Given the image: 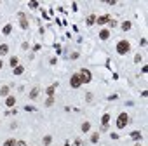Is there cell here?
<instances>
[{
	"instance_id": "cell-1",
	"label": "cell",
	"mask_w": 148,
	"mask_h": 146,
	"mask_svg": "<svg viewBox=\"0 0 148 146\" xmlns=\"http://www.w3.org/2000/svg\"><path fill=\"white\" fill-rule=\"evenodd\" d=\"M129 51H131V44H129L127 40H120L119 44H117V52H119L120 56L129 54Z\"/></svg>"
},
{
	"instance_id": "cell-2",
	"label": "cell",
	"mask_w": 148,
	"mask_h": 146,
	"mask_svg": "<svg viewBox=\"0 0 148 146\" xmlns=\"http://www.w3.org/2000/svg\"><path fill=\"white\" fill-rule=\"evenodd\" d=\"M79 77H80V82H82V84H89V82L92 80L91 71H89V70H86V68H82V70H80Z\"/></svg>"
},
{
	"instance_id": "cell-3",
	"label": "cell",
	"mask_w": 148,
	"mask_h": 146,
	"mask_svg": "<svg viewBox=\"0 0 148 146\" xmlns=\"http://www.w3.org/2000/svg\"><path fill=\"white\" fill-rule=\"evenodd\" d=\"M127 123H129V115H127V113H120L119 118H117V127H119V129H124Z\"/></svg>"
},
{
	"instance_id": "cell-4",
	"label": "cell",
	"mask_w": 148,
	"mask_h": 146,
	"mask_svg": "<svg viewBox=\"0 0 148 146\" xmlns=\"http://www.w3.org/2000/svg\"><path fill=\"white\" fill-rule=\"evenodd\" d=\"M70 85H72L73 89H77V87H80V85H82L79 73H75V75H72V78H70Z\"/></svg>"
},
{
	"instance_id": "cell-5",
	"label": "cell",
	"mask_w": 148,
	"mask_h": 146,
	"mask_svg": "<svg viewBox=\"0 0 148 146\" xmlns=\"http://www.w3.org/2000/svg\"><path fill=\"white\" fill-rule=\"evenodd\" d=\"M17 18H19V21H21V28L23 30H28V19H26V16H24L23 12H19V14H17Z\"/></svg>"
},
{
	"instance_id": "cell-6",
	"label": "cell",
	"mask_w": 148,
	"mask_h": 146,
	"mask_svg": "<svg viewBox=\"0 0 148 146\" xmlns=\"http://www.w3.org/2000/svg\"><path fill=\"white\" fill-rule=\"evenodd\" d=\"M57 89V84H52V85H49V87L46 89V94L49 96V98H54V92H56Z\"/></svg>"
},
{
	"instance_id": "cell-7",
	"label": "cell",
	"mask_w": 148,
	"mask_h": 146,
	"mask_svg": "<svg viewBox=\"0 0 148 146\" xmlns=\"http://www.w3.org/2000/svg\"><path fill=\"white\" fill-rule=\"evenodd\" d=\"M110 21V16L108 14H105V16H99V18H96V23L98 24H105V23H108Z\"/></svg>"
},
{
	"instance_id": "cell-8",
	"label": "cell",
	"mask_w": 148,
	"mask_h": 146,
	"mask_svg": "<svg viewBox=\"0 0 148 146\" xmlns=\"http://www.w3.org/2000/svg\"><path fill=\"white\" fill-rule=\"evenodd\" d=\"M14 105H16V98H14V96H7V99H5V106L12 108Z\"/></svg>"
},
{
	"instance_id": "cell-9",
	"label": "cell",
	"mask_w": 148,
	"mask_h": 146,
	"mask_svg": "<svg viewBox=\"0 0 148 146\" xmlns=\"http://www.w3.org/2000/svg\"><path fill=\"white\" fill-rule=\"evenodd\" d=\"M99 38H101V40H108L110 38V31L108 30H101V31H99Z\"/></svg>"
},
{
	"instance_id": "cell-10",
	"label": "cell",
	"mask_w": 148,
	"mask_h": 146,
	"mask_svg": "<svg viewBox=\"0 0 148 146\" xmlns=\"http://www.w3.org/2000/svg\"><path fill=\"white\" fill-rule=\"evenodd\" d=\"M141 130H132V132H131V137H132V139H136V141H139V139H141Z\"/></svg>"
},
{
	"instance_id": "cell-11",
	"label": "cell",
	"mask_w": 148,
	"mask_h": 146,
	"mask_svg": "<svg viewBox=\"0 0 148 146\" xmlns=\"http://www.w3.org/2000/svg\"><path fill=\"white\" fill-rule=\"evenodd\" d=\"M7 52H9V45L7 44H2L0 45V56H5Z\"/></svg>"
},
{
	"instance_id": "cell-12",
	"label": "cell",
	"mask_w": 148,
	"mask_h": 146,
	"mask_svg": "<svg viewBox=\"0 0 148 146\" xmlns=\"http://www.w3.org/2000/svg\"><path fill=\"white\" fill-rule=\"evenodd\" d=\"M101 123L105 125V127H106V125L110 123V115H108V113H105V115L101 117Z\"/></svg>"
},
{
	"instance_id": "cell-13",
	"label": "cell",
	"mask_w": 148,
	"mask_h": 146,
	"mask_svg": "<svg viewBox=\"0 0 148 146\" xmlns=\"http://www.w3.org/2000/svg\"><path fill=\"white\" fill-rule=\"evenodd\" d=\"M23 71H24V68L21 66V64H19V66H16V68H12V73H14V75H21Z\"/></svg>"
},
{
	"instance_id": "cell-14",
	"label": "cell",
	"mask_w": 148,
	"mask_h": 146,
	"mask_svg": "<svg viewBox=\"0 0 148 146\" xmlns=\"http://www.w3.org/2000/svg\"><path fill=\"white\" fill-rule=\"evenodd\" d=\"M11 31H12V24H5L4 30H2V33H4V35H11Z\"/></svg>"
},
{
	"instance_id": "cell-15",
	"label": "cell",
	"mask_w": 148,
	"mask_h": 146,
	"mask_svg": "<svg viewBox=\"0 0 148 146\" xmlns=\"http://www.w3.org/2000/svg\"><path fill=\"white\" fill-rule=\"evenodd\" d=\"M11 66H12V68L19 66V59H17V56H12V58H11Z\"/></svg>"
},
{
	"instance_id": "cell-16",
	"label": "cell",
	"mask_w": 148,
	"mask_h": 146,
	"mask_svg": "<svg viewBox=\"0 0 148 146\" xmlns=\"http://www.w3.org/2000/svg\"><path fill=\"white\" fill-rule=\"evenodd\" d=\"M94 23H96V16H94V14H91V16L87 18V26H92Z\"/></svg>"
},
{
	"instance_id": "cell-17",
	"label": "cell",
	"mask_w": 148,
	"mask_h": 146,
	"mask_svg": "<svg viewBox=\"0 0 148 146\" xmlns=\"http://www.w3.org/2000/svg\"><path fill=\"white\" fill-rule=\"evenodd\" d=\"M37 96H38V89L35 87V89H31V91H30V99H35Z\"/></svg>"
},
{
	"instance_id": "cell-18",
	"label": "cell",
	"mask_w": 148,
	"mask_h": 146,
	"mask_svg": "<svg viewBox=\"0 0 148 146\" xmlns=\"http://www.w3.org/2000/svg\"><path fill=\"white\" fill-rule=\"evenodd\" d=\"M80 129H82V132H89V129H91V123H89V122H84Z\"/></svg>"
},
{
	"instance_id": "cell-19",
	"label": "cell",
	"mask_w": 148,
	"mask_h": 146,
	"mask_svg": "<svg viewBox=\"0 0 148 146\" xmlns=\"http://www.w3.org/2000/svg\"><path fill=\"white\" fill-rule=\"evenodd\" d=\"M0 96H5V98L9 96V87H7V85H4V87L0 89Z\"/></svg>"
},
{
	"instance_id": "cell-20",
	"label": "cell",
	"mask_w": 148,
	"mask_h": 146,
	"mask_svg": "<svg viewBox=\"0 0 148 146\" xmlns=\"http://www.w3.org/2000/svg\"><path fill=\"white\" fill-rule=\"evenodd\" d=\"M98 141H99V132H94V134L91 136V143H94V144H96Z\"/></svg>"
},
{
	"instance_id": "cell-21",
	"label": "cell",
	"mask_w": 148,
	"mask_h": 146,
	"mask_svg": "<svg viewBox=\"0 0 148 146\" xmlns=\"http://www.w3.org/2000/svg\"><path fill=\"white\" fill-rule=\"evenodd\" d=\"M4 146H16V139H7L4 143Z\"/></svg>"
},
{
	"instance_id": "cell-22",
	"label": "cell",
	"mask_w": 148,
	"mask_h": 146,
	"mask_svg": "<svg viewBox=\"0 0 148 146\" xmlns=\"http://www.w3.org/2000/svg\"><path fill=\"white\" fill-rule=\"evenodd\" d=\"M122 30H124V31H127V30H131V23H129V21H125V23H122Z\"/></svg>"
},
{
	"instance_id": "cell-23",
	"label": "cell",
	"mask_w": 148,
	"mask_h": 146,
	"mask_svg": "<svg viewBox=\"0 0 148 146\" xmlns=\"http://www.w3.org/2000/svg\"><path fill=\"white\" fill-rule=\"evenodd\" d=\"M51 141H52V137H51V136H46V137H44V144H46V146H49V144H51Z\"/></svg>"
},
{
	"instance_id": "cell-24",
	"label": "cell",
	"mask_w": 148,
	"mask_h": 146,
	"mask_svg": "<svg viewBox=\"0 0 148 146\" xmlns=\"http://www.w3.org/2000/svg\"><path fill=\"white\" fill-rule=\"evenodd\" d=\"M52 105H54V98H49V99L46 101V106L49 108V106H52Z\"/></svg>"
},
{
	"instance_id": "cell-25",
	"label": "cell",
	"mask_w": 148,
	"mask_h": 146,
	"mask_svg": "<svg viewBox=\"0 0 148 146\" xmlns=\"http://www.w3.org/2000/svg\"><path fill=\"white\" fill-rule=\"evenodd\" d=\"M108 24H110V26H112V28H115V26H117V21H115V19H112V18H110Z\"/></svg>"
},
{
	"instance_id": "cell-26",
	"label": "cell",
	"mask_w": 148,
	"mask_h": 146,
	"mask_svg": "<svg viewBox=\"0 0 148 146\" xmlns=\"http://www.w3.org/2000/svg\"><path fill=\"white\" fill-rule=\"evenodd\" d=\"M134 63H141V54H136L134 56Z\"/></svg>"
},
{
	"instance_id": "cell-27",
	"label": "cell",
	"mask_w": 148,
	"mask_h": 146,
	"mask_svg": "<svg viewBox=\"0 0 148 146\" xmlns=\"http://www.w3.org/2000/svg\"><path fill=\"white\" fill-rule=\"evenodd\" d=\"M28 5H30V7H31V9H37V7H38V4H37V2H30Z\"/></svg>"
},
{
	"instance_id": "cell-28",
	"label": "cell",
	"mask_w": 148,
	"mask_h": 146,
	"mask_svg": "<svg viewBox=\"0 0 148 146\" xmlns=\"http://www.w3.org/2000/svg\"><path fill=\"white\" fill-rule=\"evenodd\" d=\"M70 58H72V59H77V58H79V52H73V54H70Z\"/></svg>"
},
{
	"instance_id": "cell-29",
	"label": "cell",
	"mask_w": 148,
	"mask_h": 146,
	"mask_svg": "<svg viewBox=\"0 0 148 146\" xmlns=\"http://www.w3.org/2000/svg\"><path fill=\"white\" fill-rule=\"evenodd\" d=\"M16 146H26V143H24V141H17Z\"/></svg>"
},
{
	"instance_id": "cell-30",
	"label": "cell",
	"mask_w": 148,
	"mask_h": 146,
	"mask_svg": "<svg viewBox=\"0 0 148 146\" xmlns=\"http://www.w3.org/2000/svg\"><path fill=\"white\" fill-rule=\"evenodd\" d=\"M2 64H4V63H2V59H0V68H2Z\"/></svg>"
},
{
	"instance_id": "cell-31",
	"label": "cell",
	"mask_w": 148,
	"mask_h": 146,
	"mask_svg": "<svg viewBox=\"0 0 148 146\" xmlns=\"http://www.w3.org/2000/svg\"><path fill=\"white\" fill-rule=\"evenodd\" d=\"M134 146H141V144H134Z\"/></svg>"
}]
</instances>
